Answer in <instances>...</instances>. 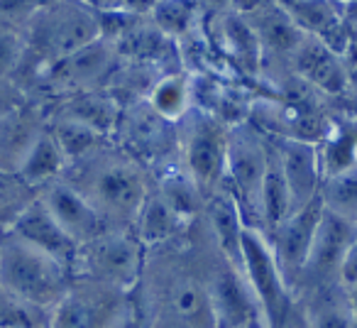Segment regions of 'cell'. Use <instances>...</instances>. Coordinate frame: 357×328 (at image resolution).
<instances>
[{
	"label": "cell",
	"mask_w": 357,
	"mask_h": 328,
	"mask_svg": "<svg viewBox=\"0 0 357 328\" xmlns=\"http://www.w3.org/2000/svg\"><path fill=\"white\" fill-rule=\"evenodd\" d=\"M289 66L294 76H298L318 94L337 96V98L350 94V66H347L345 54L335 52L316 37H303Z\"/></svg>",
	"instance_id": "obj_16"
},
{
	"label": "cell",
	"mask_w": 357,
	"mask_h": 328,
	"mask_svg": "<svg viewBox=\"0 0 357 328\" xmlns=\"http://www.w3.org/2000/svg\"><path fill=\"white\" fill-rule=\"evenodd\" d=\"M323 179L357 167V115L350 110L333 115L326 137L318 142Z\"/></svg>",
	"instance_id": "obj_25"
},
{
	"label": "cell",
	"mask_w": 357,
	"mask_h": 328,
	"mask_svg": "<svg viewBox=\"0 0 357 328\" xmlns=\"http://www.w3.org/2000/svg\"><path fill=\"white\" fill-rule=\"evenodd\" d=\"M147 103L169 123H178L194 108V76L186 71L162 74L147 94Z\"/></svg>",
	"instance_id": "obj_27"
},
{
	"label": "cell",
	"mask_w": 357,
	"mask_h": 328,
	"mask_svg": "<svg viewBox=\"0 0 357 328\" xmlns=\"http://www.w3.org/2000/svg\"><path fill=\"white\" fill-rule=\"evenodd\" d=\"M27 59V40L20 27L0 22V79H15Z\"/></svg>",
	"instance_id": "obj_35"
},
{
	"label": "cell",
	"mask_w": 357,
	"mask_h": 328,
	"mask_svg": "<svg viewBox=\"0 0 357 328\" xmlns=\"http://www.w3.org/2000/svg\"><path fill=\"white\" fill-rule=\"evenodd\" d=\"M100 37V13L93 6L86 0H52L27 25V57H37L47 69Z\"/></svg>",
	"instance_id": "obj_3"
},
{
	"label": "cell",
	"mask_w": 357,
	"mask_h": 328,
	"mask_svg": "<svg viewBox=\"0 0 357 328\" xmlns=\"http://www.w3.org/2000/svg\"><path fill=\"white\" fill-rule=\"evenodd\" d=\"M269 164V137L248 120L230 128L223 189L238 201L248 228L259 230V194Z\"/></svg>",
	"instance_id": "obj_5"
},
{
	"label": "cell",
	"mask_w": 357,
	"mask_h": 328,
	"mask_svg": "<svg viewBox=\"0 0 357 328\" xmlns=\"http://www.w3.org/2000/svg\"><path fill=\"white\" fill-rule=\"evenodd\" d=\"M321 201L326 211L357 225V167L326 177L321 184Z\"/></svg>",
	"instance_id": "obj_32"
},
{
	"label": "cell",
	"mask_w": 357,
	"mask_h": 328,
	"mask_svg": "<svg viewBox=\"0 0 357 328\" xmlns=\"http://www.w3.org/2000/svg\"><path fill=\"white\" fill-rule=\"evenodd\" d=\"M296 27L308 37L326 42L340 54L355 42V35L347 27V0H277Z\"/></svg>",
	"instance_id": "obj_17"
},
{
	"label": "cell",
	"mask_w": 357,
	"mask_h": 328,
	"mask_svg": "<svg viewBox=\"0 0 357 328\" xmlns=\"http://www.w3.org/2000/svg\"><path fill=\"white\" fill-rule=\"evenodd\" d=\"M308 328H357L347 289L342 284L311 289L298 297Z\"/></svg>",
	"instance_id": "obj_26"
},
{
	"label": "cell",
	"mask_w": 357,
	"mask_h": 328,
	"mask_svg": "<svg viewBox=\"0 0 357 328\" xmlns=\"http://www.w3.org/2000/svg\"><path fill=\"white\" fill-rule=\"evenodd\" d=\"M3 235H6V233H0V243H3Z\"/></svg>",
	"instance_id": "obj_45"
},
{
	"label": "cell",
	"mask_w": 357,
	"mask_h": 328,
	"mask_svg": "<svg viewBox=\"0 0 357 328\" xmlns=\"http://www.w3.org/2000/svg\"><path fill=\"white\" fill-rule=\"evenodd\" d=\"M115 328H144V318H142V311H139L137 304L125 313V318Z\"/></svg>",
	"instance_id": "obj_41"
},
{
	"label": "cell",
	"mask_w": 357,
	"mask_h": 328,
	"mask_svg": "<svg viewBox=\"0 0 357 328\" xmlns=\"http://www.w3.org/2000/svg\"><path fill=\"white\" fill-rule=\"evenodd\" d=\"M159 304L167 328H218L204 272H172L164 279Z\"/></svg>",
	"instance_id": "obj_13"
},
{
	"label": "cell",
	"mask_w": 357,
	"mask_h": 328,
	"mask_svg": "<svg viewBox=\"0 0 357 328\" xmlns=\"http://www.w3.org/2000/svg\"><path fill=\"white\" fill-rule=\"evenodd\" d=\"M118 50L110 40L91 42L89 47L54 61L47 69H42V79L59 94H79V91H93L98 84H103L115 69Z\"/></svg>",
	"instance_id": "obj_12"
},
{
	"label": "cell",
	"mask_w": 357,
	"mask_h": 328,
	"mask_svg": "<svg viewBox=\"0 0 357 328\" xmlns=\"http://www.w3.org/2000/svg\"><path fill=\"white\" fill-rule=\"evenodd\" d=\"M25 110V91L15 79H0V120H8Z\"/></svg>",
	"instance_id": "obj_38"
},
{
	"label": "cell",
	"mask_w": 357,
	"mask_h": 328,
	"mask_svg": "<svg viewBox=\"0 0 357 328\" xmlns=\"http://www.w3.org/2000/svg\"><path fill=\"white\" fill-rule=\"evenodd\" d=\"M130 294L74 274L66 297L50 313V328H115L135 306Z\"/></svg>",
	"instance_id": "obj_7"
},
{
	"label": "cell",
	"mask_w": 357,
	"mask_h": 328,
	"mask_svg": "<svg viewBox=\"0 0 357 328\" xmlns=\"http://www.w3.org/2000/svg\"><path fill=\"white\" fill-rule=\"evenodd\" d=\"M98 13H115V15H149L159 0H86Z\"/></svg>",
	"instance_id": "obj_37"
},
{
	"label": "cell",
	"mask_w": 357,
	"mask_h": 328,
	"mask_svg": "<svg viewBox=\"0 0 357 328\" xmlns=\"http://www.w3.org/2000/svg\"><path fill=\"white\" fill-rule=\"evenodd\" d=\"M74 269L64 267L50 255L30 248L13 235H3L0 243V284L40 311L52 313L66 297Z\"/></svg>",
	"instance_id": "obj_2"
},
{
	"label": "cell",
	"mask_w": 357,
	"mask_h": 328,
	"mask_svg": "<svg viewBox=\"0 0 357 328\" xmlns=\"http://www.w3.org/2000/svg\"><path fill=\"white\" fill-rule=\"evenodd\" d=\"M355 238H357V225L337 218L331 211H323V218L321 225H318L313 248L308 253L306 267H303L301 277H298L296 299L301 294L311 292V289L342 284L340 282L342 262H345V255L350 250V245L355 243Z\"/></svg>",
	"instance_id": "obj_10"
},
{
	"label": "cell",
	"mask_w": 357,
	"mask_h": 328,
	"mask_svg": "<svg viewBox=\"0 0 357 328\" xmlns=\"http://www.w3.org/2000/svg\"><path fill=\"white\" fill-rule=\"evenodd\" d=\"M220 40H223L230 59L240 69L248 71V74H257L264 54H262V45H259L248 17L238 15V13L223 15V20H220Z\"/></svg>",
	"instance_id": "obj_29"
},
{
	"label": "cell",
	"mask_w": 357,
	"mask_h": 328,
	"mask_svg": "<svg viewBox=\"0 0 357 328\" xmlns=\"http://www.w3.org/2000/svg\"><path fill=\"white\" fill-rule=\"evenodd\" d=\"M282 162L289 191H291L294 211L313 201L323 184V164L316 142H303L291 137H269Z\"/></svg>",
	"instance_id": "obj_18"
},
{
	"label": "cell",
	"mask_w": 357,
	"mask_h": 328,
	"mask_svg": "<svg viewBox=\"0 0 357 328\" xmlns=\"http://www.w3.org/2000/svg\"><path fill=\"white\" fill-rule=\"evenodd\" d=\"M69 170V159L61 152L59 142L54 140V135L47 130H42L35 137V142L30 144V149L25 152V157L17 164V179L25 186H30L32 191H42L45 186H50L52 181L61 179Z\"/></svg>",
	"instance_id": "obj_21"
},
{
	"label": "cell",
	"mask_w": 357,
	"mask_h": 328,
	"mask_svg": "<svg viewBox=\"0 0 357 328\" xmlns=\"http://www.w3.org/2000/svg\"><path fill=\"white\" fill-rule=\"evenodd\" d=\"M323 211L326 209H323L321 191H318L316 199L294 211V214L279 225L277 233L269 238V245H272V253H274V258H277L279 269H282L284 279H287V284L291 287L294 294H296L298 277H301L303 267H306L308 253H311L313 240H316Z\"/></svg>",
	"instance_id": "obj_11"
},
{
	"label": "cell",
	"mask_w": 357,
	"mask_h": 328,
	"mask_svg": "<svg viewBox=\"0 0 357 328\" xmlns=\"http://www.w3.org/2000/svg\"><path fill=\"white\" fill-rule=\"evenodd\" d=\"M47 130H50V133L54 135L56 142H59L61 152H64L66 159H69V167L93 157L96 152H100V149L108 144V137H105V135L96 133L93 128L76 123V120L52 118L50 123H47Z\"/></svg>",
	"instance_id": "obj_30"
},
{
	"label": "cell",
	"mask_w": 357,
	"mask_h": 328,
	"mask_svg": "<svg viewBox=\"0 0 357 328\" xmlns=\"http://www.w3.org/2000/svg\"><path fill=\"white\" fill-rule=\"evenodd\" d=\"M154 189H157V194L162 196L176 214L184 216L186 221L204 214L206 194L199 189V184L191 179V174L181 167V164H178V167L172 164V167L159 172V181Z\"/></svg>",
	"instance_id": "obj_28"
},
{
	"label": "cell",
	"mask_w": 357,
	"mask_h": 328,
	"mask_svg": "<svg viewBox=\"0 0 357 328\" xmlns=\"http://www.w3.org/2000/svg\"><path fill=\"white\" fill-rule=\"evenodd\" d=\"M340 282L342 287H355L357 284V238L350 245L345 255V262H342V272H340Z\"/></svg>",
	"instance_id": "obj_39"
},
{
	"label": "cell",
	"mask_w": 357,
	"mask_h": 328,
	"mask_svg": "<svg viewBox=\"0 0 357 328\" xmlns=\"http://www.w3.org/2000/svg\"><path fill=\"white\" fill-rule=\"evenodd\" d=\"M218 328H245L255 321H262L257 299L245 279L243 269L233 264L218 250V260H211L204 272Z\"/></svg>",
	"instance_id": "obj_9"
},
{
	"label": "cell",
	"mask_w": 357,
	"mask_h": 328,
	"mask_svg": "<svg viewBox=\"0 0 357 328\" xmlns=\"http://www.w3.org/2000/svg\"><path fill=\"white\" fill-rule=\"evenodd\" d=\"M0 328H50V313L25 304L0 284Z\"/></svg>",
	"instance_id": "obj_33"
},
{
	"label": "cell",
	"mask_w": 357,
	"mask_h": 328,
	"mask_svg": "<svg viewBox=\"0 0 357 328\" xmlns=\"http://www.w3.org/2000/svg\"><path fill=\"white\" fill-rule=\"evenodd\" d=\"M8 235L22 240L30 248L50 255L52 260L61 262L64 267L76 269L79 260V243L59 225V221L52 216V211L45 206L40 194L15 216V221L8 228Z\"/></svg>",
	"instance_id": "obj_14"
},
{
	"label": "cell",
	"mask_w": 357,
	"mask_h": 328,
	"mask_svg": "<svg viewBox=\"0 0 357 328\" xmlns=\"http://www.w3.org/2000/svg\"><path fill=\"white\" fill-rule=\"evenodd\" d=\"M45 206L52 211L59 225L79 243V248L93 243L103 233H108L110 223L103 218L98 209L81 194L76 186H71L66 179H56L42 191H37Z\"/></svg>",
	"instance_id": "obj_15"
},
{
	"label": "cell",
	"mask_w": 357,
	"mask_h": 328,
	"mask_svg": "<svg viewBox=\"0 0 357 328\" xmlns=\"http://www.w3.org/2000/svg\"><path fill=\"white\" fill-rule=\"evenodd\" d=\"M186 225H189V221L181 214H176L157 194V189H152L139 209L137 218H135L132 233L137 235V240L144 248H159V245L174 243L186 230Z\"/></svg>",
	"instance_id": "obj_23"
},
{
	"label": "cell",
	"mask_w": 357,
	"mask_h": 328,
	"mask_svg": "<svg viewBox=\"0 0 357 328\" xmlns=\"http://www.w3.org/2000/svg\"><path fill=\"white\" fill-rule=\"evenodd\" d=\"M245 328H264V323L262 321H255V323H250V326H245Z\"/></svg>",
	"instance_id": "obj_44"
},
{
	"label": "cell",
	"mask_w": 357,
	"mask_h": 328,
	"mask_svg": "<svg viewBox=\"0 0 357 328\" xmlns=\"http://www.w3.org/2000/svg\"><path fill=\"white\" fill-rule=\"evenodd\" d=\"M199 10V0H159L149 13V20L169 40H184L194 32Z\"/></svg>",
	"instance_id": "obj_31"
},
{
	"label": "cell",
	"mask_w": 357,
	"mask_h": 328,
	"mask_svg": "<svg viewBox=\"0 0 357 328\" xmlns=\"http://www.w3.org/2000/svg\"><path fill=\"white\" fill-rule=\"evenodd\" d=\"M52 0H0V22L13 27L30 25L32 17Z\"/></svg>",
	"instance_id": "obj_36"
},
{
	"label": "cell",
	"mask_w": 357,
	"mask_h": 328,
	"mask_svg": "<svg viewBox=\"0 0 357 328\" xmlns=\"http://www.w3.org/2000/svg\"><path fill=\"white\" fill-rule=\"evenodd\" d=\"M144 250L132 230H108L79 250L74 274L132 292L142 282Z\"/></svg>",
	"instance_id": "obj_6"
},
{
	"label": "cell",
	"mask_w": 357,
	"mask_h": 328,
	"mask_svg": "<svg viewBox=\"0 0 357 328\" xmlns=\"http://www.w3.org/2000/svg\"><path fill=\"white\" fill-rule=\"evenodd\" d=\"M345 289H347V299H350L352 316H355V323H357V284L355 287H345Z\"/></svg>",
	"instance_id": "obj_43"
},
{
	"label": "cell",
	"mask_w": 357,
	"mask_h": 328,
	"mask_svg": "<svg viewBox=\"0 0 357 328\" xmlns=\"http://www.w3.org/2000/svg\"><path fill=\"white\" fill-rule=\"evenodd\" d=\"M178 128V162L199 189L208 199L211 194L223 189L225 167H228L230 125L218 115L191 108L176 123Z\"/></svg>",
	"instance_id": "obj_4"
},
{
	"label": "cell",
	"mask_w": 357,
	"mask_h": 328,
	"mask_svg": "<svg viewBox=\"0 0 357 328\" xmlns=\"http://www.w3.org/2000/svg\"><path fill=\"white\" fill-rule=\"evenodd\" d=\"M291 214H294L291 191H289L282 162L277 157V149H274L272 140H269V164H267V174H264L262 194H259V233L269 240Z\"/></svg>",
	"instance_id": "obj_24"
},
{
	"label": "cell",
	"mask_w": 357,
	"mask_h": 328,
	"mask_svg": "<svg viewBox=\"0 0 357 328\" xmlns=\"http://www.w3.org/2000/svg\"><path fill=\"white\" fill-rule=\"evenodd\" d=\"M248 22L252 25L255 35L262 45V54L269 52L274 57H282V59H287V64L291 61L294 52L298 50V45L306 37L277 0H269L264 8L248 15Z\"/></svg>",
	"instance_id": "obj_22"
},
{
	"label": "cell",
	"mask_w": 357,
	"mask_h": 328,
	"mask_svg": "<svg viewBox=\"0 0 357 328\" xmlns=\"http://www.w3.org/2000/svg\"><path fill=\"white\" fill-rule=\"evenodd\" d=\"M37 196L30 186H25L17 174L0 170V233H8L15 216Z\"/></svg>",
	"instance_id": "obj_34"
},
{
	"label": "cell",
	"mask_w": 357,
	"mask_h": 328,
	"mask_svg": "<svg viewBox=\"0 0 357 328\" xmlns=\"http://www.w3.org/2000/svg\"><path fill=\"white\" fill-rule=\"evenodd\" d=\"M204 214L208 218L213 245L230 262L243 269V235L248 225H245L243 211H240L238 201L225 189H220L206 199Z\"/></svg>",
	"instance_id": "obj_19"
},
{
	"label": "cell",
	"mask_w": 357,
	"mask_h": 328,
	"mask_svg": "<svg viewBox=\"0 0 357 328\" xmlns=\"http://www.w3.org/2000/svg\"><path fill=\"white\" fill-rule=\"evenodd\" d=\"M115 137L125 154L142 167H157L159 172L172 167V154H178L176 123L164 120L147 98L130 100L123 105Z\"/></svg>",
	"instance_id": "obj_8"
},
{
	"label": "cell",
	"mask_w": 357,
	"mask_h": 328,
	"mask_svg": "<svg viewBox=\"0 0 357 328\" xmlns=\"http://www.w3.org/2000/svg\"><path fill=\"white\" fill-rule=\"evenodd\" d=\"M345 59H347V66H350V94L347 96H352V103H355V108H350V113L357 115V40L352 42V47L347 50Z\"/></svg>",
	"instance_id": "obj_40"
},
{
	"label": "cell",
	"mask_w": 357,
	"mask_h": 328,
	"mask_svg": "<svg viewBox=\"0 0 357 328\" xmlns=\"http://www.w3.org/2000/svg\"><path fill=\"white\" fill-rule=\"evenodd\" d=\"M345 15H347V27H350V32L357 40V0H347Z\"/></svg>",
	"instance_id": "obj_42"
},
{
	"label": "cell",
	"mask_w": 357,
	"mask_h": 328,
	"mask_svg": "<svg viewBox=\"0 0 357 328\" xmlns=\"http://www.w3.org/2000/svg\"><path fill=\"white\" fill-rule=\"evenodd\" d=\"M120 115H123V105L113 94H103V91H79V94H69L66 100L54 110V118L76 120L81 125H89L96 133L105 135V137H115Z\"/></svg>",
	"instance_id": "obj_20"
},
{
	"label": "cell",
	"mask_w": 357,
	"mask_h": 328,
	"mask_svg": "<svg viewBox=\"0 0 357 328\" xmlns=\"http://www.w3.org/2000/svg\"><path fill=\"white\" fill-rule=\"evenodd\" d=\"M69 170H76L74 179H66V177H61V179L76 186L103 214L110 228L132 230L135 218L152 191L144 179L142 164H137L125 152L118 159L105 157L103 147L93 157L71 164Z\"/></svg>",
	"instance_id": "obj_1"
}]
</instances>
